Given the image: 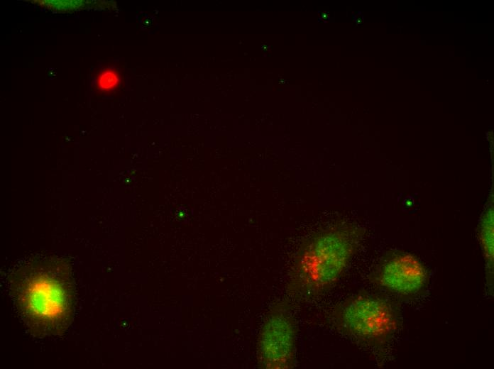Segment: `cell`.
Returning a JSON list of instances; mask_svg holds the SVG:
<instances>
[{"label":"cell","mask_w":494,"mask_h":369,"mask_svg":"<svg viewBox=\"0 0 494 369\" xmlns=\"http://www.w3.org/2000/svg\"><path fill=\"white\" fill-rule=\"evenodd\" d=\"M297 324L290 303L275 302L260 332L258 355L260 365L268 369H291L295 366Z\"/></svg>","instance_id":"obj_3"},{"label":"cell","mask_w":494,"mask_h":369,"mask_svg":"<svg viewBox=\"0 0 494 369\" xmlns=\"http://www.w3.org/2000/svg\"><path fill=\"white\" fill-rule=\"evenodd\" d=\"M117 82L116 75L111 72H105L101 77V85L104 88H109L113 87Z\"/></svg>","instance_id":"obj_7"},{"label":"cell","mask_w":494,"mask_h":369,"mask_svg":"<svg viewBox=\"0 0 494 369\" xmlns=\"http://www.w3.org/2000/svg\"><path fill=\"white\" fill-rule=\"evenodd\" d=\"M334 319L347 334L372 343L386 338L396 322L389 304L372 296H358L346 302L334 312Z\"/></svg>","instance_id":"obj_4"},{"label":"cell","mask_w":494,"mask_h":369,"mask_svg":"<svg viewBox=\"0 0 494 369\" xmlns=\"http://www.w3.org/2000/svg\"><path fill=\"white\" fill-rule=\"evenodd\" d=\"M361 235L351 226L336 225L307 238L290 268L287 294L295 300L309 301L329 290L346 268Z\"/></svg>","instance_id":"obj_2"},{"label":"cell","mask_w":494,"mask_h":369,"mask_svg":"<svg viewBox=\"0 0 494 369\" xmlns=\"http://www.w3.org/2000/svg\"><path fill=\"white\" fill-rule=\"evenodd\" d=\"M493 212L489 213L485 216V221L483 229L482 236L484 237L483 243L486 252L493 255Z\"/></svg>","instance_id":"obj_6"},{"label":"cell","mask_w":494,"mask_h":369,"mask_svg":"<svg viewBox=\"0 0 494 369\" xmlns=\"http://www.w3.org/2000/svg\"><path fill=\"white\" fill-rule=\"evenodd\" d=\"M10 289L33 334L55 335L68 326L74 310V287L63 265L45 262L23 267L11 276Z\"/></svg>","instance_id":"obj_1"},{"label":"cell","mask_w":494,"mask_h":369,"mask_svg":"<svg viewBox=\"0 0 494 369\" xmlns=\"http://www.w3.org/2000/svg\"><path fill=\"white\" fill-rule=\"evenodd\" d=\"M426 271L416 258L400 255L387 260L381 267L377 280L386 289L400 294L419 291L426 281Z\"/></svg>","instance_id":"obj_5"}]
</instances>
